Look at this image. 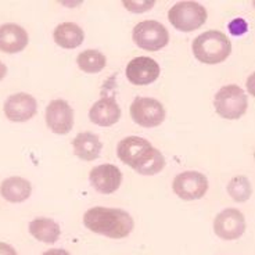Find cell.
Listing matches in <instances>:
<instances>
[{"instance_id":"6da1fadb","label":"cell","mask_w":255,"mask_h":255,"mask_svg":"<svg viewBox=\"0 0 255 255\" xmlns=\"http://www.w3.org/2000/svg\"><path fill=\"white\" fill-rule=\"evenodd\" d=\"M83 225L97 235L110 239H125L133 230V218L120 208L95 207L83 215Z\"/></svg>"},{"instance_id":"7a4b0ae2","label":"cell","mask_w":255,"mask_h":255,"mask_svg":"<svg viewBox=\"0 0 255 255\" xmlns=\"http://www.w3.org/2000/svg\"><path fill=\"white\" fill-rule=\"evenodd\" d=\"M193 53L198 61L204 64H219L232 53V43L228 36L219 31H208L193 40Z\"/></svg>"},{"instance_id":"3957f363","label":"cell","mask_w":255,"mask_h":255,"mask_svg":"<svg viewBox=\"0 0 255 255\" xmlns=\"http://www.w3.org/2000/svg\"><path fill=\"white\" fill-rule=\"evenodd\" d=\"M157 151L151 143L139 136H129L122 139L117 147V154L124 164L132 166L139 173Z\"/></svg>"},{"instance_id":"277c9868","label":"cell","mask_w":255,"mask_h":255,"mask_svg":"<svg viewBox=\"0 0 255 255\" xmlns=\"http://www.w3.org/2000/svg\"><path fill=\"white\" fill-rule=\"evenodd\" d=\"M214 107L225 120H239L247 111L249 99L242 88L237 85H228L221 88L215 95Z\"/></svg>"},{"instance_id":"5b68a950","label":"cell","mask_w":255,"mask_h":255,"mask_svg":"<svg viewBox=\"0 0 255 255\" xmlns=\"http://www.w3.org/2000/svg\"><path fill=\"white\" fill-rule=\"evenodd\" d=\"M207 10L196 1H179L168 11V19L178 31L193 32L207 21Z\"/></svg>"},{"instance_id":"8992f818","label":"cell","mask_w":255,"mask_h":255,"mask_svg":"<svg viewBox=\"0 0 255 255\" xmlns=\"http://www.w3.org/2000/svg\"><path fill=\"white\" fill-rule=\"evenodd\" d=\"M134 45L147 51H157L165 47L169 42V33L158 21H141L133 28L132 33Z\"/></svg>"},{"instance_id":"52a82bcc","label":"cell","mask_w":255,"mask_h":255,"mask_svg":"<svg viewBox=\"0 0 255 255\" xmlns=\"http://www.w3.org/2000/svg\"><path fill=\"white\" fill-rule=\"evenodd\" d=\"M130 117L143 128H155L165 120L164 106L151 97H136L130 106Z\"/></svg>"},{"instance_id":"ba28073f","label":"cell","mask_w":255,"mask_h":255,"mask_svg":"<svg viewBox=\"0 0 255 255\" xmlns=\"http://www.w3.org/2000/svg\"><path fill=\"white\" fill-rule=\"evenodd\" d=\"M172 187L175 194L182 200H200L208 190V179L197 171H186L173 179Z\"/></svg>"},{"instance_id":"9c48e42d","label":"cell","mask_w":255,"mask_h":255,"mask_svg":"<svg viewBox=\"0 0 255 255\" xmlns=\"http://www.w3.org/2000/svg\"><path fill=\"white\" fill-rule=\"evenodd\" d=\"M214 232L222 240H236L246 232V218L236 208H226L214 221Z\"/></svg>"},{"instance_id":"30bf717a","label":"cell","mask_w":255,"mask_h":255,"mask_svg":"<svg viewBox=\"0 0 255 255\" xmlns=\"http://www.w3.org/2000/svg\"><path fill=\"white\" fill-rule=\"evenodd\" d=\"M46 124L57 134L70 133L74 127V111L65 100H53L46 107Z\"/></svg>"},{"instance_id":"8fae6325","label":"cell","mask_w":255,"mask_h":255,"mask_svg":"<svg viewBox=\"0 0 255 255\" xmlns=\"http://www.w3.org/2000/svg\"><path fill=\"white\" fill-rule=\"evenodd\" d=\"M125 72L129 82L137 86H144L158 79L159 65L153 58L141 56L130 60L128 63Z\"/></svg>"},{"instance_id":"7c38bea8","label":"cell","mask_w":255,"mask_h":255,"mask_svg":"<svg viewBox=\"0 0 255 255\" xmlns=\"http://www.w3.org/2000/svg\"><path fill=\"white\" fill-rule=\"evenodd\" d=\"M38 111V103L35 97L28 93L11 95L4 103L6 118L13 122H25L33 118Z\"/></svg>"},{"instance_id":"4fadbf2b","label":"cell","mask_w":255,"mask_h":255,"mask_svg":"<svg viewBox=\"0 0 255 255\" xmlns=\"http://www.w3.org/2000/svg\"><path fill=\"white\" fill-rule=\"evenodd\" d=\"M89 179L95 190L102 194H113L121 186L122 173L113 164H103L90 171Z\"/></svg>"},{"instance_id":"5bb4252c","label":"cell","mask_w":255,"mask_h":255,"mask_svg":"<svg viewBox=\"0 0 255 255\" xmlns=\"http://www.w3.org/2000/svg\"><path fill=\"white\" fill-rule=\"evenodd\" d=\"M90 121L99 127H111L121 118V109L114 97H103L89 111Z\"/></svg>"},{"instance_id":"9a60e30c","label":"cell","mask_w":255,"mask_h":255,"mask_svg":"<svg viewBox=\"0 0 255 255\" xmlns=\"http://www.w3.org/2000/svg\"><path fill=\"white\" fill-rule=\"evenodd\" d=\"M28 33L17 24L0 25V51L14 54L22 51L28 45Z\"/></svg>"},{"instance_id":"2e32d148","label":"cell","mask_w":255,"mask_h":255,"mask_svg":"<svg viewBox=\"0 0 255 255\" xmlns=\"http://www.w3.org/2000/svg\"><path fill=\"white\" fill-rule=\"evenodd\" d=\"M74 153L83 161H95L100 157L103 143L100 137L90 132H83L77 134V137L72 140Z\"/></svg>"},{"instance_id":"e0dca14e","label":"cell","mask_w":255,"mask_h":255,"mask_svg":"<svg viewBox=\"0 0 255 255\" xmlns=\"http://www.w3.org/2000/svg\"><path fill=\"white\" fill-rule=\"evenodd\" d=\"M31 193V183L26 179L19 176H11L3 180L0 185V194L10 203H22L29 198Z\"/></svg>"},{"instance_id":"ac0fdd59","label":"cell","mask_w":255,"mask_h":255,"mask_svg":"<svg viewBox=\"0 0 255 255\" xmlns=\"http://www.w3.org/2000/svg\"><path fill=\"white\" fill-rule=\"evenodd\" d=\"M54 42L63 49H77L83 43V29L74 22H63L56 26L53 33Z\"/></svg>"},{"instance_id":"d6986e66","label":"cell","mask_w":255,"mask_h":255,"mask_svg":"<svg viewBox=\"0 0 255 255\" xmlns=\"http://www.w3.org/2000/svg\"><path fill=\"white\" fill-rule=\"evenodd\" d=\"M29 233L39 242L53 244L58 240L61 229L60 225L50 218H36L29 223Z\"/></svg>"},{"instance_id":"ffe728a7","label":"cell","mask_w":255,"mask_h":255,"mask_svg":"<svg viewBox=\"0 0 255 255\" xmlns=\"http://www.w3.org/2000/svg\"><path fill=\"white\" fill-rule=\"evenodd\" d=\"M77 64L78 67L86 74H97L104 70L107 60H106V56L99 50L88 49L78 56Z\"/></svg>"},{"instance_id":"44dd1931","label":"cell","mask_w":255,"mask_h":255,"mask_svg":"<svg viewBox=\"0 0 255 255\" xmlns=\"http://www.w3.org/2000/svg\"><path fill=\"white\" fill-rule=\"evenodd\" d=\"M228 193L237 203H244L251 197V183L246 176H235L228 185Z\"/></svg>"},{"instance_id":"7402d4cb","label":"cell","mask_w":255,"mask_h":255,"mask_svg":"<svg viewBox=\"0 0 255 255\" xmlns=\"http://www.w3.org/2000/svg\"><path fill=\"white\" fill-rule=\"evenodd\" d=\"M155 4L154 0H146V1H124V6L127 7V10L132 11V13H144L147 10L153 8Z\"/></svg>"},{"instance_id":"603a6c76","label":"cell","mask_w":255,"mask_h":255,"mask_svg":"<svg viewBox=\"0 0 255 255\" xmlns=\"http://www.w3.org/2000/svg\"><path fill=\"white\" fill-rule=\"evenodd\" d=\"M229 31L232 35L240 36V35L249 31V25H247V22L243 18H235L229 24Z\"/></svg>"},{"instance_id":"cb8c5ba5","label":"cell","mask_w":255,"mask_h":255,"mask_svg":"<svg viewBox=\"0 0 255 255\" xmlns=\"http://www.w3.org/2000/svg\"><path fill=\"white\" fill-rule=\"evenodd\" d=\"M0 255H18L17 251L7 243L0 242Z\"/></svg>"},{"instance_id":"d4e9b609","label":"cell","mask_w":255,"mask_h":255,"mask_svg":"<svg viewBox=\"0 0 255 255\" xmlns=\"http://www.w3.org/2000/svg\"><path fill=\"white\" fill-rule=\"evenodd\" d=\"M42 255H71L68 251H65L63 249H53V250H49V251H46L43 253Z\"/></svg>"},{"instance_id":"484cf974","label":"cell","mask_w":255,"mask_h":255,"mask_svg":"<svg viewBox=\"0 0 255 255\" xmlns=\"http://www.w3.org/2000/svg\"><path fill=\"white\" fill-rule=\"evenodd\" d=\"M6 74H7V67L4 65V64L1 63V61H0V81L6 77Z\"/></svg>"}]
</instances>
